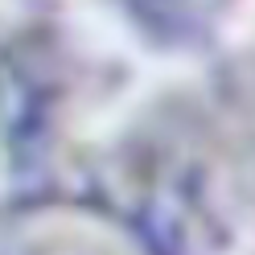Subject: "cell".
I'll return each instance as SVG.
<instances>
[{
	"instance_id": "cell-1",
	"label": "cell",
	"mask_w": 255,
	"mask_h": 255,
	"mask_svg": "<svg viewBox=\"0 0 255 255\" xmlns=\"http://www.w3.org/2000/svg\"><path fill=\"white\" fill-rule=\"evenodd\" d=\"M136 222L156 255H214L227 214L194 152L156 148L136 181Z\"/></svg>"
},
{
	"instance_id": "cell-2",
	"label": "cell",
	"mask_w": 255,
	"mask_h": 255,
	"mask_svg": "<svg viewBox=\"0 0 255 255\" xmlns=\"http://www.w3.org/2000/svg\"><path fill=\"white\" fill-rule=\"evenodd\" d=\"M148 25L177 33V29H198L210 21V12L218 8V0H128Z\"/></svg>"
},
{
	"instance_id": "cell-3",
	"label": "cell",
	"mask_w": 255,
	"mask_h": 255,
	"mask_svg": "<svg viewBox=\"0 0 255 255\" xmlns=\"http://www.w3.org/2000/svg\"><path fill=\"white\" fill-rule=\"evenodd\" d=\"M12 255H124L116 247H107L103 239L78 235V231H54V235H29V243L17 247Z\"/></svg>"
}]
</instances>
